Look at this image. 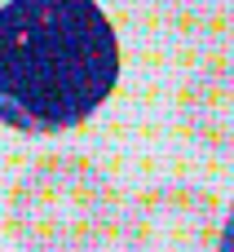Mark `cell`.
<instances>
[{
  "label": "cell",
  "instance_id": "cell-2",
  "mask_svg": "<svg viewBox=\"0 0 234 252\" xmlns=\"http://www.w3.org/2000/svg\"><path fill=\"white\" fill-rule=\"evenodd\" d=\"M115 221V190L102 168L80 155H53L35 164L9 204V226L22 248L80 252L106 244Z\"/></svg>",
  "mask_w": 234,
  "mask_h": 252
},
{
  "label": "cell",
  "instance_id": "cell-3",
  "mask_svg": "<svg viewBox=\"0 0 234 252\" xmlns=\"http://www.w3.org/2000/svg\"><path fill=\"white\" fill-rule=\"evenodd\" d=\"M124 248L137 252H195L221 244L217 199L195 186H155L124 217Z\"/></svg>",
  "mask_w": 234,
  "mask_h": 252
},
{
  "label": "cell",
  "instance_id": "cell-4",
  "mask_svg": "<svg viewBox=\"0 0 234 252\" xmlns=\"http://www.w3.org/2000/svg\"><path fill=\"white\" fill-rule=\"evenodd\" d=\"M186 133L212 151L234 155V62L199 71L181 93Z\"/></svg>",
  "mask_w": 234,
  "mask_h": 252
},
{
  "label": "cell",
  "instance_id": "cell-6",
  "mask_svg": "<svg viewBox=\"0 0 234 252\" xmlns=\"http://www.w3.org/2000/svg\"><path fill=\"white\" fill-rule=\"evenodd\" d=\"M221 248L234 252V204H230V217H226V230H221Z\"/></svg>",
  "mask_w": 234,
  "mask_h": 252
},
{
  "label": "cell",
  "instance_id": "cell-1",
  "mask_svg": "<svg viewBox=\"0 0 234 252\" xmlns=\"http://www.w3.org/2000/svg\"><path fill=\"white\" fill-rule=\"evenodd\" d=\"M119 80V44L93 0H9L0 9V120L18 133L84 124Z\"/></svg>",
  "mask_w": 234,
  "mask_h": 252
},
{
  "label": "cell",
  "instance_id": "cell-5",
  "mask_svg": "<svg viewBox=\"0 0 234 252\" xmlns=\"http://www.w3.org/2000/svg\"><path fill=\"white\" fill-rule=\"evenodd\" d=\"M168 13L181 31L234 35V0H168Z\"/></svg>",
  "mask_w": 234,
  "mask_h": 252
}]
</instances>
